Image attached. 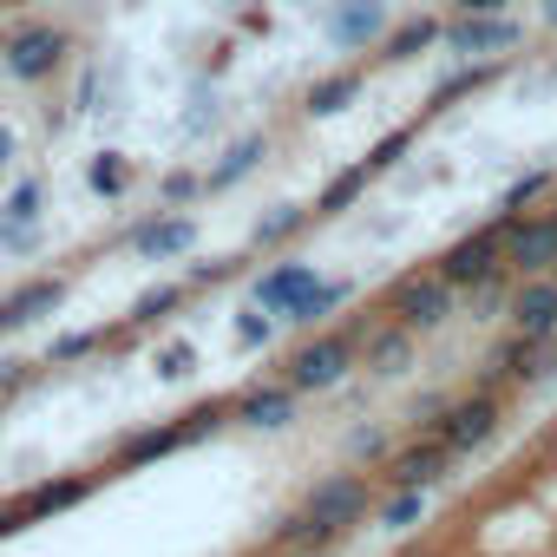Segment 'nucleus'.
Segmentation results:
<instances>
[{"instance_id": "f257e3e1", "label": "nucleus", "mask_w": 557, "mask_h": 557, "mask_svg": "<svg viewBox=\"0 0 557 557\" xmlns=\"http://www.w3.org/2000/svg\"><path fill=\"white\" fill-rule=\"evenodd\" d=\"M368 479L361 472H335V479H322L315 492H309V505H302V518H289L283 524V537L289 544H335V537H348L361 518H368Z\"/></svg>"}, {"instance_id": "f03ea898", "label": "nucleus", "mask_w": 557, "mask_h": 557, "mask_svg": "<svg viewBox=\"0 0 557 557\" xmlns=\"http://www.w3.org/2000/svg\"><path fill=\"white\" fill-rule=\"evenodd\" d=\"M387 315L400 322V329H413V335H433V329H446V315H453V283L440 269H413V275H400L394 283V296H387Z\"/></svg>"}, {"instance_id": "7ed1b4c3", "label": "nucleus", "mask_w": 557, "mask_h": 557, "mask_svg": "<svg viewBox=\"0 0 557 557\" xmlns=\"http://www.w3.org/2000/svg\"><path fill=\"white\" fill-rule=\"evenodd\" d=\"M355 335H309L296 355H289V387L296 394H329V387H342L348 381V368H355Z\"/></svg>"}, {"instance_id": "20e7f679", "label": "nucleus", "mask_w": 557, "mask_h": 557, "mask_svg": "<svg viewBox=\"0 0 557 557\" xmlns=\"http://www.w3.org/2000/svg\"><path fill=\"white\" fill-rule=\"evenodd\" d=\"M433 269L446 275L453 289H479V283H492V275L505 269V223H485V230L446 243V256H440Z\"/></svg>"}, {"instance_id": "39448f33", "label": "nucleus", "mask_w": 557, "mask_h": 557, "mask_svg": "<svg viewBox=\"0 0 557 557\" xmlns=\"http://www.w3.org/2000/svg\"><path fill=\"white\" fill-rule=\"evenodd\" d=\"M66 47H73L66 27H21V34H8V47H0V66H8V79H21V86H40V79L60 73Z\"/></svg>"}, {"instance_id": "423d86ee", "label": "nucleus", "mask_w": 557, "mask_h": 557, "mask_svg": "<svg viewBox=\"0 0 557 557\" xmlns=\"http://www.w3.org/2000/svg\"><path fill=\"white\" fill-rule=\"evenodd\" d=\"M498 420H505V413H498L492 394H466V400H446V407H440V433H433V440L459 459V453L492 446V440H498Z\"/></svg>"}, {"instance_id": "0eeeda50", "label": "nucleus", "mask_w": 557, "mask_h": 557, "mask_svg": "<svg viewBox=\"0 0 557 557\" xmlns=\"http://www.w3.org/2000/svg\"><path fill=\"white\" fill-rule=\"evenodd\" d=\"M86 492H92V479H79V472L40 479V485L21 492L14 505H0V537H14V531H27V524H40V518H60V511H73V505H86Z\"/></svg>"}, {"instance_id": "6e6552de", "label": "nucleus", "mask_w": 557, "mask_h": 557, "mask_svg": "<svg viewBox=\"0 0 557 557\" xmlns=\"http://www.w3.org/2000/svg\"><path fill=\"white\" fill-rule=\"evenodd\" d=\"M505 223V269L511 275H550L557 269V216H498Z\"/></svg>"}, {"instance_id": "1a4fd4ad", "label": "nucleus", "mask_w": 557, "mask_h": 557, "mask_svg": "<svg viewBox=\"0 0 557 557\" xmlns=\"http://www.w3.org/2000/svg\"><path fill=\"white\" fill-rule=\"evenodd\" d=\"M518 40H524V27H518L511 14H453V21H446V47L466 53V60H498V53H511Z\"/></svg>"}, {"instance_id": "9d476101", "label": "nucleus", "mask_w": 557, "mask_h": 557, "mask_svg": "<svg viewBox=\"0 0 557 557\" xmlns=\"http://www.w3.org/2000/svg\"><path fill=\"white\" fill-rule=\"evenodd\" d=\"M322 34H329V47H342V53L381 47V40H387V0H335L329 21H322Z\"/></svg>"}, {"instance_id": "9b49d317", "label": "nucleus", "mask_w": 557, "mask_h": 557, "mask_svg": "<svg viewBox=\"0 0 557 557\" xmlns=\"http://www.w3.org/2000/svg\"><path fill=\"white\" fill-rule=\"evenodd\" d=\"M505 315H511V335L550 342V335H557V275H518Z\"/></svg>"}, {"instance_id": "f8f14e48", "label": "nucleus", "mask_w": 557, "mask_h": 557, "mask_svg": "<svg viewBox=\"0 0 557 557\" xmlns=\"http://www.w3.org/2000/svg\"><path fill=\"white\" fill-rule=\"evenodd\" d=\"M60 302H66V283H60V275H34V283L8 289V296H0V335H21V329L47 322Z\"/></svg>"}, {"instance_id": "ddd939ff", "label": "nucleus", "mask_w": 557, "mask_h": 557, "mask_svg": "<svg viewBox=\"0 0 557 557\" xmlns=\"http://www.w3.org/2000/svg\"><path fill=\"white\" fill-rule=\"evenodd\" d=\"M197 433H190V420H164V426H138V433H125L119 440V472H138V466H158V459H171V453H184Z\"/></svg>"}, {"instance_id": "4468645a", "label": "nucleus", "mask_w": 557, "mask_h": 557, "mask_svg": "<svg viewBox=\"0 0 557 557\" xmlns=\"http://www.w3.org/2000/svg\"><path fill=\"white\" fill-rule=\"evenodd\" d=\"M446 472H453V453H446L440 440H413V446H400V453L387 459V485H413V492L446 485Z\"/></svg>"}, {"instance_id": "2eb2a0df", "label": "nucleus", "mask_w": 557, "mask_h": 557, "mask_svg": "<svg viewBox=\"0 0 557 557\" xmlns=\"http://www.w3.org/2000/svg\"><path fill=\"white\" fill-rule=\"evenodd\" d=\"M230 420L236 426H256V433H283L296 420V387H249L243 400H230Z\"/></svg>"}, {"instance_id": "dca6fc26", "label": "nucleus", "mask_w": 557, "mask_h": 557, "mask_svg": "<svg viewBox=\"0 0 557 557\" xmlns=\"http://www.w3.org/2000/svg\"><path fill=\"white\" fill-rule=\"evenodd\" d=\"M132 249L145 256V262H177V256H190L197 249V223L190 216H151V223H138L132 230Z\"/></svg>"}, {"instance_id": "f3484780", "label": "nucleus", "mask_w": 557, "mask_h": 557, "mask_svg": "<svg viewBox=\"0 0 557 557\" xmlns=\"http://www.w3.org/2000/svg\"><path fill=\"white\" fill-rule=\"evenodd\" d=\"M309 283H315V262H275V269H262V275H256V289H249V296H256V309H262V315L283 322V315H289V302H296Z\"/></svg>"}, {"instance_id": "a211bd4d", "label": "nucleus", "mask_w": 557, "mask_h": 557, "mask_svg": "<svg viewBox=\"0 0 557 557\" xmlns=\"http://www.w3.org/2000/svg\"><path fill=\"white\" fill-rule=\"evenodd\" d=\"M348 296H355V283H335V275H315V283H309V289L289 302V315H283V322H296V329H315V322H329V315H335Z\"/></svg>"}, {"instance_id": "6ab92c4d", "label": "nucleus", "mask_w": 557, "mask_h": 557, "mask_svg": "<svg viewBox=\"0 0 557 557\" xmlns=\"http://www.w3.org/2000/svg\"><path fill=\"white\" fill-rule=\"evenodd\" d=\"M355 99H361V73H355V66H342V73H322V79L309 86L302 112H309V119H342Z\"/></svg>"}, {"instance_id": "aec40b11", "label": "nucleus", "mask_w": 557, "mask_h": 557, "mask_svg": "<svg viewBox=\"0 0 557 557\" xmlns=\"http://www.w3.org/2000/svg\"><path fill=\"white\" fill-rule=\"evenodd\" d=\"M262 158H269V138H262V132L236 138V145H230V151H223V158H216V164L203 171V190H230V184H243V177H249V171H256Z\"/></svg>"}, {"instance_id": "412c9836", "label": "nucleus", "mask_w": 557, "mask_h": 557, "mask_svg": "<svg viewBox=\"0 0 557 557\" xmlns=\"http://www.w3.org/2000/svg\"><path fill=\"white\" fill-rule=\"evenodd\" d=\"M413 329H400V322H387V329H374L368 335V368L381 374V381H394V374H407L413 368Z\"/></svg>"}, {"instance_id": "4be33fe9", "label": "nucleus", "mask_w": 557, "mask_h": 557, "mask_svg": "<svg viewBox=\"0 0 557 557\" xmlns=\"http://www.w3.org/2000/svg\"><path fill=\"white\" fill-rule=\"evenodd\" d=\"M446 40V27L433 21V14H420V21H400V27H387V40H381V60L387 66H400V60H420L426 47H440Z\"/></svg>"}, {"instance_id": "5701e85b", "label": "nucleus", "mask_w": 557, "mask_h": 557, "mask_svg": "<svg viewBox=\"0 0 557 557\" xmlns=\"http://www.w3.org/2000/svg\"><path fill=\"white\" fill-rule=\"evenodd\" d=\"M368 184H374V171H368V164L335 171V177L322 184V197H315V210H309V216H342V210H355V203L368 197Z\"/></svg>"}, {"instance_id": "b1692460", "label": "nucleus", "mask_w": 557, "mask_h": 557, "mask_svg": "<svg viewBox=\"0 0 557 557\" xmlns=\"http://www.w3.org/2000/svg\"><path fill=\"white\" fill-rule=\"evenodd\" d=\"M302 223H309V210H302V203H275L269 216H256L249 243H256V249H275V243H289V236H296Z\"/></svg>"}, {"instance_id": "393cba45", "label": "nucleus", "mask_w": 557, "mask_h": 557, "mask_svg": "<svg viewBox=\"0 0 557 557\" xmlns=\"http://www.w3.org/2000/svg\"><path fill=\"white\" fill-rule=\"evenodd\" d=\"M47 216V184L40 177H21L8 190V203H0V223H40Z\"/></svg>"}, {"instance_id": "a878e982", "label": "nucleus", "mask_w": 557, "mask_h": 557, "mask_svg": "<svg viewBox=\"0 0 557 557\" xmlns=\"http://www.w3.org/2000/svg\"><path fill=\"white\" fill-rule=\"evenodd\" d=\"M86 184H92L99 197H125V190H132V164H125V151H99V158L86 164Z\"/></svg>"}, {"instance_id": "bb28decb", "label": "nucleus", "mask_w": 557, "mask_h": 557, "mask_svg": "<svg viewBox=\"0 0 557 557\" xmlns=\"http://www.w3.org/2000/svg\"><path fill=\"white\" fill-rule=\"evenodd\" d=\"M550 190H557V177H550V171H524V177L498 197V216H524V210H531L537 197H550Z\"/></svg>"}, {"instance_id": "cd10ccee", "label": "nucleus", "mask_w": 557, "mask_h": 557, "mask_svg": "<svg viewBox=\"0 0 557 557\" xmlns=\"http://www.w3.org/2000/svg\"><path fill=\"white\" fill-rule=\"evenodd\" d=\"M426 518V492H413V485H394V498L381 505V531H413Z\"/></svg>"}, {"instance_id": "c85d7f7f", "label": "nucleus", "mask_w": 557, "mask_h": 557, "mask_svg": "<svg viewBox=\"0 0 557 557\" xmlns=\"http://www.w3.org/2000/svg\"><path fill=\"white\" fill-rule=\"evenodd\" d=\"M177 302H184V289H177V283H158V289H145V296L132 302V315H125V322H138V329H145V322H158V315H171Z\"/></svg>"}, {"instance_id": "c756f323", "label": "nucleus", "mask_w": 557, "mask_h": 557, "mask_svg": "<svg viewBox=\"0 0 557 557\" xmlns=\"http://www.w3.org/2000/svg\"><path fill=\"white\" fill-rule=\"evenodd\" d=\"M151 368H158V381H190V374H197V348H190V342H164Z\"/></svg>"}, {"instance_id": "7c9ffc66", "label": "nucleus", "mask_w": 557, "mask_h": 557, "mask_svg": "<svg viewBox=\"0 0 557 557\" xmlns=\"http://www.w3.org/2000/svg\"><path fill=\"white\" fill-rule=\"evenodd\" d=\"M407 145H413V125H400V132H387V138H381V145H374V151H368L361 164H368V171L381 177V171H394V164L407 158Z\"/></svg>"}, {"instance_id": "2f4dec72", "label": "nucleus", "mask_w": 557, "mask_h": 557, "mask_svg": "<svg viewBox=\"0 0 557 557\" xmlns=\"http://www.w3.org/2000/svg\"><path fill=\"white\" fill-rule=\"evenodd\" d=\"M92 348H106V329H79V335H60L47 361H53V368H60V361H86Z\"/></svg>"}, {"instance_id": "473e14b6", "label": "nucleus", "mask_w": 557, "mask_h": 557, "mask_svg": "<svg viewBox=\"0 0 557 557\" xmlns=\"http://www.w3.org/2000/svg\"><path fill=\"white\" fill-rule=\"evenodd\" d=\"M158 197H164V203H190V197H203V177H197V171H164V177H158Z\"/></svg>"}, {"instance_id": "72a5a7b5", "label": "nucleus", "mask_w": 557, "mask_h": 557, "mask_svg": "<svg viewBox=\"0 0 557 557\" xmlns=\"http://www.w3.org/2000/svg\"><path fill=\"white\" fill-rule=\"evenodd\" d=\"M269 335H275V315H236V342L243 348H269Z\"/></svg>"}, {"instance_id": "f704fd0d", "label": "nucleus", "mask_w": 557, "mask_h": 557, "mask_svg": "<svg viewBox=\"0 0 557 557\" xmlns=\"http://www.w3.org/2000/svg\"><path fill=\"white\" fill-rule=\"evenodd\" d=\"M230 275H236V256H216V262H197V269H190V283L210 289V283H230Z\"/></svg>"}, {"instance_id": "c9c22d12", "label": "nucleus", "mask_w": 557, "mask_h": 557, "mask_svg": "<svg viewBox=\"0 0 557 557\" xmlns=\"http://www.w3.org/2000/svg\"><path fill=\"white\" fill-rule=\"evenodd\" d=\"M34 243H40V223H0V249L21 256V249H34Z\"/></svg>"}, {"instance_id": "e433bc0d", "label": "nucleus", "mask_w": 557, "mask_h": 557, "mask_svg": "<svg viewBox=\"0 0 557 557\" xmlns=\"http://www.w3.org/2000/svg\"><path fill=\"white\" fill-rule=\"evenodd\" d=\"M348 453H355V459H381L387 446H381V433H368V426H361V433L348 440Z\"/></svg>"}, {"instance_id": "4c0bfd02", "label": "nucleus", "mask_w": 557, "mask_h": 557, "mask_svg": "<svg viewBox=\"0 0 557 557\" xmlns=\"http://www.w3.org/2000/svg\"><path fill=\"white\" fill-rule=\"evenodd\" d=\"M511 0H453V14H505Z\"/></svg>"}, {"instance_id": "58836bf2", "label": "nucleus", "mask_w": 557, "mask_h": 557, "mask_svg": "<svg viewBox=\"0 0 557 557\" xmlns=\"http://www.w3.org/2000/svg\"><path fill=\"white\" fill-rule=\"evenodd\" d=\"M537 21H544V27L557 34V0H537Z\"/></svg>"}, {"instance_id": "ea45409f", "label": "nucleus", "mask_w": 557, "mask_h": 557, "mask_svg": "<svg viewBox=\"0 0 557 557\" xmlns=\"http://www.w3.org/2000/svg\"><path fill=\"white\" fill-rule=\"evenodd\" d=\"M0 164H14V132L0 125Z\"/></svg>"}, {"instance_id": "a19ab883", "label": "nucleus", "mask_w": 557, "mask_h": 557, "mask_svg": "<svg viewBox=\"0 0 557 557\" xmlns=\"http://www.w3.org/2000/svg\"><path fill=\"white\" fill-rule=\"evenodd\" d=\"M550 216H557V190H550Z\"/></svg>"}, {"instance_id": "79ce46f5", "label": "nucleus", "mask_w": 557, "mask_h": 557, "mask_svg": "<svg viewBox=\"0 0 557 557\" xmlns=\"http://www.w3.org/2000/svg\"><path fill=\"white\" fill-rule=\"evenodd\" d=\"M0 47H8V34H0Z\"/></svg>"}, {"instance_id": "37998d69", "label": "nucleus", "mask_w": 557, "mask_h": 557, "mask_svg": "<svg viewBox=\"0 0 557 557\" xmlns=\"http://www.w3.org/2000/svg\"><path fill=\"white\" fill-rule=\"evenodd\" d=\"M550 275H557V269H550Z\"/></svg>"}]
</instances>
